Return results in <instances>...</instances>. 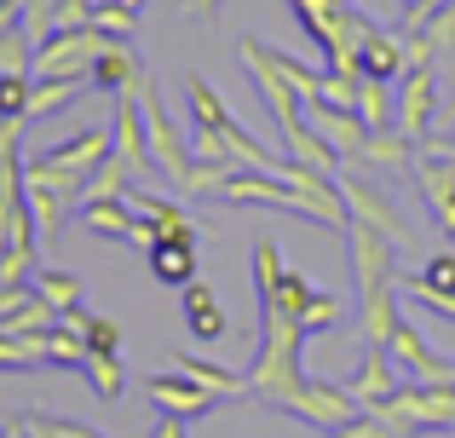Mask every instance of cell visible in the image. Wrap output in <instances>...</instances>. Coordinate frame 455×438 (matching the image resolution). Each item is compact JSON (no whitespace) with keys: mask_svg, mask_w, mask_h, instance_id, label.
Here are the masks:
<instances>
[{"mask_svg":"<svg viewBox=\"0 0 455 438\" xmlns=\"http://www.w3.org/2000/svg\"><path fill=\"white\" fill-rule=\"evenodd\" d=\"M415 185H421V196H427V208H433V219H438V231L455 243V162L444 156H415Z\"/></svg>","mask_w":455,"mask_h":438,"instance_id":"cell-7","label":"cell"},{"mask_svg":"<svg viewBox=\"0 0 455 438\" xmlns=\"http://www.w3.org/2000/svg\"><path fill=\"white\" fill-rule=\"evenodd\" d=\"M150 438H190V421H185V416H162Z\"/></svg>","mask_w":455,"mask_h":438,"instance_id":"cell-29","label":"cell"},{"mask_svg":"<svg viewBox=\"0 0 455 438\" xmlns=\"http://www.w3.org/2000/svg\"><path fill=\"white\" fill-rule=\"evenodd\" d=\"M92 29H99V35H110V41H133L139 12L127 6V0H92Z\"/></svg>","mask_w":455,"mask_h":438,"instance_id":"cell-20","label":"cell"},{"mask_svg":"<svg viewBox=\"0 0 455 438\" xmlns=\"http://www.w3.org/2000/svg\"><path fill=\"white\" fill-rule=\"evenodd\" d=\"M220 12V0H185V18H213Z\"/></svg>","mask_w":455,"mask_h":438,"instance_id":"cell-31","label":"cell"},{"mask_svg":"<svg viewBox=\"0 0 455 438\" xmlns=\"http://www.w3.org/2000/svg\"><path fill=\"white\" fill-rule=\"evenodd\" d=\"M340 300H334V294H317V300H311V312H306V335H323V329H334V323H340Z\"/></svg>","mask_w":455,"mask_h":438,"instance_id":"cell-25","label":"cell"},{"mask_svg":"<svg viewBox=\"0 0 455 438\" xmlns=\"http://www.w3.org/2000/svg\"><path fill=\"white\" fill-rule=\"evenodd\" d=\"M334 185H340V196H346V214L352 219H363V225H375L387 243H410V231H403V214L387 203V196L375 191V185H363V179H352V173H334Z\"/></svg>","mask_w":455,"mask_h":438,"instance_id":"cell-5","label":"cell"},{"mask_svg":"<svg viewBox=\"0 0 455 438\" xmlns=\"http://www.w3.org/2000/svg\"><path fill=\"white\" fill-rule=\"evenodd\" d=\"M185 92H190V115H196V127H208V133H225V127L236 122V115L225 110V99L208 87V76H190Z\"/></svg>","mask_w":455,"mask_h":438,"instance_id":"cell-15","label":"cell"},{"mask_svg":"<svg viewBox=\"0 0 455 438\" xmlns=\"http://www.w3.org/2000/svg\"><path fill=\"white\" fill-rule=\"evenodd\" d=\"M76 29H92V0H58L52 35H76Z\"/></svg>","mask_w":455,"mask_h":438,"instance_id":"cell-24","label":"cell"},{"mask_svg":"<svg viewBox=\"0 0 455 438\" xmlns=\"http://www.w3.org/2000/svg\"><path fill=\"white\" fill-rule=\"evenodd\" d=\"M357 122L369 127V133H387L392 122V81H357Z\"/></svg>","mask_w":455,"mask_h":438,"instance_id":"cell-17","label":"cell"},{"mask_svg":"<svg viewBox=\"0 0 455 438\" xmlns=\"http://www.w3.org/2000/svg\"><path fill=\"white\" fill-rule=\"evenodd\" d=\"M150 277L167 283V289L196 283V243H156L150 248Z\"/></svg>","mask_w":455,"mask_h":438,"instance_id":"cell-13","label":"cell"},{"mask_svg":"<svg viewBox=\"0 0 455 438\" xmlns=\"http://www.w3.org/2000/svg\"><path fill=\"white\" fill-rule=\"evenodd\" d=\"M127 179H133V168H127L122 156H110L87 185H81V196H87V203H122V196H127Z\"/></svg>","mask_w":455,"mask_h":438,"instance_id":"cell-19","label":"cell"},{"mask_svg":"<svg viewBox=\"0 0 455 438\" xmlns=\"http://www.w3.org/2000/svg\"><path fill=\"white\" fill-rule=\"evenodd\" d=\"M116 156V139H110V127H81V133H69L64 145H52V150H29V162H41V168H52V173H64L69 185H87L92 173L104 168V162Z\"/></svg>","mask_w":455,"mask_h":438,"instance_id":"cell-3","label":"cell"},{"mask_svg":"<svg viewBox=\"0 0 455 438\" xmlns=\"http://www.w3.org/2000/svg\"><path fill=\"white\" fill-rule=\"evenodd\" d=\"M410 300H421V306H433V312H444V317H455V294H444V289H427L421 277L410 283Z\"/></svg>","mask_w":455,"mask_h":438,"instance_id":"cell-28","label":"cell"},{"mask_svg":"<svg viewBox=\"0 0 455 438\" xmlns=\"http://www.w3.org/2000/svg\"><path fill=\"white\" fill-rule=\"evenodd\" d=\"M433 92H438L433 64H410L398 76V133L410 139V145H421V139H427V122H433Z\"/></svg>","mask_w":455,"mask_h":438,"instance_id":"cell-4","label":"cell"},{"mask_svg":"<svg viewBox=\"0 0 455 438\" xmlns=\"http://www.w3.org/2000/svg\"><path fill=\"white\" fill-rule=\"evenodd\" d=\"M0 76H35V41L23 29L0 35Z\"/></svg>","mask_w":455,"mask_h":438,"instance_id":"cell-23","label":"cell"},{"mask_svg":"<svg viewBox=\"0 0 455 438\" xmlns=\"http://www.w3.org/2000/svg\"><path fill=\"white\" fill-rule=\"evenodd\" d=\"M18 18H23V0H0V35L18 29Z\"/></svg>","mask_w":455,"mask_h":438,"instance_id":"cell-30","label":"cell"},{"mask_svg":"<svg viewBox=\"0 0 455 438\" xmlns=\"http://www.w3.org/2000/svg\"><path fill=\"white\" fill-rule=\"evenodd\" d=\"M139 76H145V69H139L133 46H127V41H110L99 58H92V69H87V87H99V92H127Z\"/></svg>","mask_w":455,"mask_h":438,"instance_id":"cell-11","label":"cell"},{"mask_svg":"<svg viewBox=\"0 0 455 438\" xmlns=\"http://www.w3.org/2000/svg\"><path fill=\"white\" fill-rule=\"evenodd\" d=\"M403 69H410L403 41H392L387 29H375V23H369L363 41H357V76H363V81H398Z\"/></svg>","mask_w":455,"mask_h":438,"instance_id":"cell-10","label":"cell"},{"mask_svg":"<svg viewBox=\"0 0 455 438\" xmlns=\"http://www.w3.org/2000/svg\"><path fill=\"white\" fill-rule=\"evenodd\" d=\"M64 323L87 340V352H122V329H116L110 317H92V312H81V306H76V312H64Z\"/></svg>","mask_w":455,"mask_h":438,"instance_id":"cell-18","label":"cell"},{"mask_svg":"<svg viewBox=\"0 0 455 438\" xmlns=\"http://www.w3.org/2000/svg\"><path fill=\"white\" fill-rule=\"evenodd\" d=\"M81 225H87L92 236H133V225H139V214H133V203H87L81 208Z\"/></svg>","mask_w":455,"mask_h":438,"instance_id":"cell-16","label":"cell"},{"mask_svg":"<svg viewBox=\"0 0 455 438\" xmlns=\"http://www.w3.org/2000/svg\"><path fill=\"white\" fill-rule=\"evenodd\" d=\"M398 370H403V363L392 358L387 346H369V358L357 363V375H352V381H346V393H352V398H357V404H363V410H375V404H392V398L403 393Z\"/></svg>","mask_w":455,"mask_h":438,"instance_id":"cell-6","label":"cell"},{"mask_svg":"<svg viewBox=\"0 0 455 438\" xmlns=\"http://www.w3.org/2000/svg\"><path fill=\"white\" fill-rule=\"evenodd\" d=\"M116 156L127 162L133 173L150 168V145H145V110H139V81L122 92V104H116Z\"/></svg>","mask_w":455,"mask_h":438,"instance_id":"cell-9","label":"cell"},{"mask_svg":"<svg viewBox=\"0 0 455 438\" xmlns=\"http://www.w3.org/2000/svg\"><path fill=\"white\" fill-rule=\"evenodd\" d=\"M139 110H145V145H150V168L167 173V185H179L185 191L190 185V168H196V156L185 150V139H179V127L167 122L162 99H156V81L139 76Z\"/></svg>","mask_w":455,"mask_h":438,"instance_id":"cell-2","label":"cell"},{"mask_svg":"<svg viewBox=\"0 0 455 438\" xmlns=\"http://www.w3.org/2000/svg\"><path fill=\"white\" fill-rule=\"evenodd\" d=\"M421 283H427V289L455 294V254H433V259L421 266Z\"/></svg>","mask_w":455,"mask_h":438,"instance_id":"cell-27","label":"cell"},{"mask_svg":"<svg viewBox=\"0 0 455 438\" xmlns=\"http://www.w3.org/2000/svg\"><path fill=\"white\" fill-rule=\"evenodd\" d=\"M35 294H41V300L52 306L58 317H64V312H76V306H81V283L69 277V271H35Z\"/></svg>","mask_w":455,"mask_h":438,"instance_id":"cell-21","label":"cell"},{"mask_svg":"<svg viewBox=\"0 0 455 438\" xmlns=\"http://www.w3.org/2000/svg\"><path fill=\"white\" fill-rule=\"evenodd\" d=\"M375 416L387 421L398 438H410V433H450L455 427V386H444V381L403 386L392 404H375Z\"/></svg>","mask_w":455,"mask_h":438,"instance_id":"cell-1","label":"cell"},{"mask_svg":"<svg viewBox=\"0 0 455 438\" xmlns=\"http://www.w3.org/2000/svg\"><path fill=\"white\" fill-rule=\"evenodd\" d=\"M127 6H133V12H145V0H127Z\"/></svg>","mask_w":455,"mask_h":438,"instance_id":"cell-32","label":"cell"},{"mask_svg":"<svg viewBox=\"0 0 455 438\" xmlns=\"http://www.w3.org/2000/svg\"><path fill=\"white\" fill-rule=\"evenodd\" d=\"M81 370H87V386L104 398V404H116V398H122V363H116V352H87V363H81Z\"/></svg>","mask_w":455,"mask_h":438,"instance_id":"cell-22","label":"cell"},{"mask_svg":"<svg viewBox=\"0 0 455 438\" xmlns=\"http://www.w3.org/2000/svg\"><path fill=\"white\" fill-rule=\"evenodd\" d=\"M444 6H450V0H403V35H421Z\"/></svg>","mask_w":455,"mask_h":438,"instance_id":"cell-26","label":"cell"},{"mask_svg":"<svg viewBox=\"0 0 455 438\" xmlns=\"http://www.w3.org/2000/svg\"><path fill=\"white\" fill-rule=\"evenodd\" d=\"M185 323H190L196 340H220L225 335V312H220V300H213L208 283H185Z\"/></svg>","mask_w":455,"mask_h":438,"instance_id":"cell-14","label":"cell"},{"mask_svg":"<svg viewBox=\"0 0 455 438\" xmlns=\"http://www.w3.org/2000/svg\"><path fill=\"white\" fill-rule=\"evenodd\" d=\"M173 370L185 375V381L208 386L213 398H243V393H248V375H236V370H220V363H208V358H190V352H173Z\"/></svg>","mask_w":455,"mask_h":438,"instance_id":"cell-12","label":"cell"},{"mask_svg":"<svg viewBox=\"0 0 455 438\" xmlns=\"http://www.w3.org/2000/svg\"><path fill=\"white\" fill-rule=\"evenodd\" d=\"M145 398L162 416H185V421H196V416H208L220 398L208 393V386H196V381H185V375H150L145 381Z\"/></svg>","mask_w":455,"mask_h":438,"instance_id":"cell-8","label":"cell"}]
</instances>
